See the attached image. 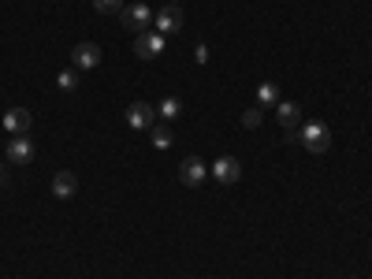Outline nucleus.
Wrapping results in <instances>:
<instances>
[{"instance_id":"obj_9","label":"nucleus","mask_w":372,"mask_h":279,"mask_svg":"<svg viewBox=\"0 0 372 279\" xmlns=\"http://www.w3.org/2000/svg\"><path fill=\"white\" fill-rule=\"evenodd\" d=\"M71 60H75V68L90 71V68H97V63H101V48H97L93 41H78V45L71 48Z\"/></svg>"},{"instance_id":"obj_16","label":"nucleus","mask_w":372,"mask_h":279,"mask_svg":"<svg viewBox=\"0 0 372 279\" xmlns=\"http://www.w3.org/2000/svg\"><path fill=\"white\" fill-rule=\"evenodd\" d=\"M56 86H60L63 93H71V90L78 86V71H68V68H63V71L56 75Z\"/></svg>"},{"instance_id":"obj_6","label":"nucleus","mask_w":372,"mask_h":279,"mask_svg":"<svg viewBox=\"0 0 372 279\" xmlns=\"http://www.w3.org/2000/svg\"><path fill=\"white\" fill-rule=\"evenodd\" d=\"M205 179H208V168H205L201 157H186V160L179 164V183H183V186L193 190V186H201Z\"/></svg>"},{"instance_id":"obj_12","label":"nucleus","mask_w":372,"mask_h":279,"mask_svg":"<svg viewBox=\"0 0 372 279\" xmlns=\"http://www.w3.org/2000/svg\"><path fill=\"white\" fill-rule=\"evenodd\" d=\"M75 190H78V179H75V172H56V175H53V194H56L60 201L75 198Z\"/></svg>"},{"instance_id":"obj_8","label":"nucleus","mask_w":372,"mask_h":279,"mask_svg":"<svg viewBox=\"0 0 372 279\" xmlns=\"http://www.w3.org/2000/svg\"><path fill=\"white\" fill-rule=\"evenodd\" d=\"M134 53H138V60H156L160 53H164V34H156V30H145V34H138Z\"/></svg>"},{"instance_id":"obj_20","label":"nucleus","mask_w":372,"mask_h":279,"mask_svg":"<svg viewBox=\"0 0 372 279\" xmlns=\"http://www.w3.org/2000/svg\"><path fill=\"white\" fill-rule=\"evenodd\" d=\"M0 183H8V164L0 160Z\"/></svg>"},{"instance_id":"obj_1","label":"nucleus","mask_w":372,"mask_h":279,"mask_svg":"<svg viewBox=\"0 0 372 279\" xmlns=\"http://www.w3.org/2000/svg\"><path fill=\"white\" fill-rule=\"evenodd\" d=\"M287 142H298V145H305L309 153H328V145H331V130H328V123L309 120V123H302L298 130H287Z\"/></svg>"},{"instance_id":"obj_4","label":"nucleus","mask_w":372,"mask_h":279,"mask_svg":"<svg viewBox=\"0 0 372 279\" xmlns=\"http://www.w3.org/2000/svg\"><path fill=\"white\" fill-rule=\"evenodd\" d=\"M8 153V164H15V168H26L30 160H34V142H30L26 135H11V142L4 145Z\"/></svg>"},{"instance_id":"obj_19","label":"nucleus","mask_w":372,"mask_h":279,"mask_svg":"<svg viewBox=\"0 0 372 279\" xmlns=\"http://www.w3.org/2000/svg\"><path fill=\"white\" fill-rule=\"evenodd\" d=\"M193 56H198V63H205V60H208V48H205V45H198V48H193Z\"/></svg>"},{"instance_id":"obj_3","label":"nucleus","mask_w":372,"mask_h":279,"mask_svg":"<svg viewBox=\"0 0 372 279\" xmlns=\"http://www.w3.org/2000/svg\"><path fill=\"white\" fill-rule=\"evenodd\" d=\"M153 123H156V108L149 101L127 105V127H131V130H153Z\"/></svg>"},{"instance_id":"obj_17","label":"nucleus","mask_w":372,"mask_h":279,"mask_svg":"<svg viewBox=\"0 0 372 279\" xmlns=\"http://www.w3.org/2000/svg\"><path fill=\"white\" fill-rule=\"evenodd\" d=\"M97 15H119L123 11V0H93Z\"/></svg>"},{"instance_id":"obj_10","label":"nucleus","mask_w":372,"mask_h":279,"mask_svg":"<svg viewBox=\"0 0 372 279\" xmlns=\"http://www.w3.org/2000/svg\"><path fill=\"white\" fill-rule=\"evenodd\" d=\"M30 127H34V116H30L26 108H11V112H4V130H8V135H26Z\"/></svg>"},{"instance_id":"obj_2","label":"nucleus","mask_w":372,"mask_h":279,"mask_svg":"<svg viewBox=\"0 0 372 279\" xmlns=\"http://www.w3.org/2000/svg\"><path fill=\"white\" fill-rule=\"evenodd\" d=\"M153 8L149 4H123V11H119V23L127 26V30H134V34H145V30L153 26Z\"/></svg>"},{"instance_id":"obj_18","label":"nucleus","mask_w":372,"mask_h":279,"mask_svg":"<svg viewBox=\"0 0 372 279\" xmlns=\"http://www.w3.org/2000/svg\"><path fill=\"white\" fill-rule=\"evenodd\" d=\"M261 120H265V108L261 105H257V108H250V112H242V127H261Z\"/></svg>"},{"instance_id":"obj_21","label":"nucleus","mask_w":372,"mask_h":279,"mask_svg":"<svg viewBox=\"0 0 372 279\" xmlns=\"http://www.w3.org/2000/svg\"><path fill=\"white\" fill-rule=\"evenodd\" d=\"M171 4H179V0H171Z\"/></svg>"},{"instance_id":"obj_13","label":"nucleus","mask_w":372,"mask_h":279,"mask_svg":"<svg viewBox=\"0 0 372 279\" xmlns=\"http://www.w3.org/2000/svg\"><path fill=\"white\" fill-rule=\"evenodd\" d=\"M179 116H183V101H179V97H164V101L156 105V120L171 123V120H179Z\"/></svg>"},{"instance_id":"obj_15","label":"nucleus","mask_w":372,"mask_h":279,"mask_svg":"<svg viewBox=\"0 0 372 279\" xmlns=\"http://www.w3.org/2000/svg\"><path fill=\"white\" fill-rule=\"evenodd\" d=\"M149 138H153L156 149H171V142H175V138H171V130H168L164 123H153V135H149Z\"/></svg>"},{"instance_id":"obj_14","label":"nucleus","mask_w":372,"mask_h":279,"mask_svg":"<svg viewBox=\"0 0 372 279\" xmlns=\"http://www.w3.org/2000/svg\"><path fill=\"white\" fill-rule=\"evenodd\" d=\"M257 105H261V108L280 105V86H276V82H261V86H257Z\"/></svg>"},{"instance_id":"obj_7","label":"nucleus","mask_w":372,"mask_h":279,"mask_svg":"<svg viewBox=\"0 0 372 279\" xmlns=\"http://www.w3.org/2000/svg\"><path fill=\"white\" fill-rule=\"evenodd\" d=\"M153 23H156V34H179V30H183V11L179 8H175V4H168V8H160L156 15H153Z\"/></svg>"},{"instance_id":"obj_5","label":"nucleus","mask_w":372,"mask_h":279,"mask_svg":"<svg viewBox=\"0 0 372 279\" xmlns=\"http://www.w3.org/2000/svg\"><path fill=\"white\" fill-rule=\"evenodd\" d=\"M208 175H213L216 183H223V186H235L242 179V160L238 157H220L213 168H208Z\"/></svg>"},{"instance_id":"obj_11","label":"nucleus","mask_w":372,"mask_h":279,"mask_svg":"<svg viewBox=\"0 0 372 279\" xmlns=\"http://www.w3.org/2000/svg\"><path fill=\"white\" fill-rule=\"evenodd\" d=\"M276 120H280L283 130H298L302 127V108L294 101H280L276 105Z\"/></svg>"}]
</instances>
